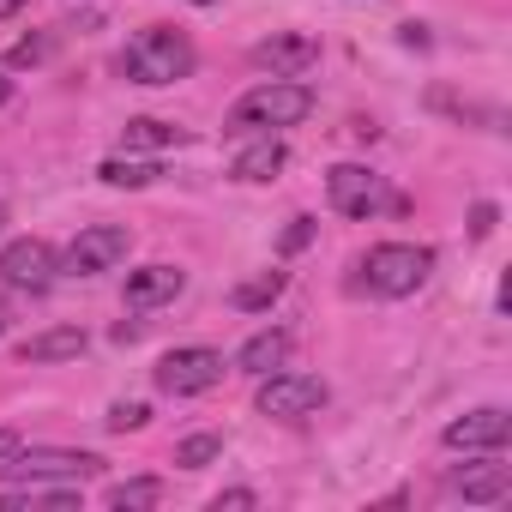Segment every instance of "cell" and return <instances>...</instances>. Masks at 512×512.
I'll return each mask as SVG.
<instances>
[{
	"mask_svg": "<svg viewBox=\"0 0 512 512\" xmlns=\"http://www.w3.org/2000/svg\"><path fill=\"white\" fill-rule=\"evenodd\" d=\"M284 157H290V151H284V139H278V133H253V145H247V151H235L229 175H235V181H272V175L284 169Z\"/></svg>",
	"mask_w": 512,
	"mask_h": 512,
	"instance_id": "15",
	"label": "cell"
},
{
	"mask_svg": "<svg viewBox=\"0 0 512 512\" xmlns=\"http://www.w3.org/2000/svg\"><path fill=\"white\" fill-rule=\"evenodd\" d=\"M157 175H163V169H157L151 157H109V163L97 169V181H103V187H151Z\"/></svg>",
	"mask_w": 512,
	"mask_h": 512,
	"instance_id": "18",
	"label": "cell"
},
{
	"mask_svg": "<svg viewBox=\"0 0 512 512\" xmlns=\"http://www.w3.org/2000/svg\"><path fill=\"white\" fill-rule=\"evenodd\" d=\"M308 115H314V91L302 79H266V85H253L247 97H235L229 133H278V127H296Z\"/></svg>",
	"mask_w": 512,
	"mask_h": 512,
	"instance_id": "2",
	"label": "cell"
},
{
	"mask_svg": "<svg viewBox=\"0 0 512 512\" xmlns=\"http://www.w3.org/2000/svg\"><path fill=\"white\" fill-rule=\"evenodd\" d=\"M223 458V434H187L181 446H175V464L181 470H205V464H217Z\"/></svg>",
	"mask_w": 512,
	"mask_h": 512,
	"instance_id": "21",
	"label": "cell"
},
{
	"mask_svg": "<svg viewBox=\"0 0 512 512\" xmlns=\"http://www.w3.org/2000/svg\"><path fill=\"white\" fill-rule=\"evenodd\" d=\"M217 380H223V356L205 350V344L169 350V356L157 362V392H169V398H199V392H211Z\"/></svg>",
	"mask_w": 512,
	"mask_h": 512,
	"instance_id": "7",
	"label": "cell"
},
{
	"mask_svg": "<svg viewBox=\"0 0 512 512\" xmlns=\"http://www.w3.org/2000/svg\"><path fill=\"white\" fill-rule=\"evenodd\" d=\"M79 506V482L73 488H43V482H13L0 494V512H73Z\"/></svg>",
	"mask_w": 512,
	"mask_h": 512,
	"instance_id": "14",
	"label": "cell"
},
{
	"mask_svg": "<svg viewBox=\"0 0 512 512\" xmlns=\"http://www.w3.org/2000/svg\"><path fill=\"white\" fill-rule=\"evenodd\" d=\"M452 452H500L506 440H512V416L500 410V404H482V410H470V416H458V422H446V434H440Z\"/></svg>",
	"mask_w": 512,
	"mask_h": 512,
	"instance_id": "10",
	"label": "cell"
},
{
	"mask_svg": "<svg viewBox=\"0 0 512 512\" xmlns=\"http://www.w3.org/2000/svg\"><path fill=\"white\" fill-rule=\"evenodd\" d=\"M31 0H0V19H13V13H25Z\"/></svg>",
	"mask_w": 512,
	"mask_h": 512,
	"instance_id": "29",
	"label": "cell"
},
{
	"mask_svg": "<svg viewBox=\"0 0 512 512\" xmlns=\"http://www.w3.org/2000/svg\"><path fill=\"white\" fill-rule=\"evenodd\" d=\"M326 193H332V211H344V217H374V211L392 205L386 181H380L374 169H362V163H338V169L326 175Z\"/></svg>",
	"mask_w": 512,
	"mask_h": 512,
	"instance_id": "9",
	"label": "cell"
},
{
	"mask_svg": "<svg viewBox=\"0 0 512 512\" xmlns=\"http://www.w3.org/2000/svg\"><path fill=\"white\" fill-rule=\"evenodd\" d=\"M7 97H13V79H7V73H0V103H7Z\"/></svg>",
	"mask_w": 512,
	"mask_h": 512,
	"instance_id": "30",
	"label": "cell"
},
{
	"mask_svg": "<svg viewBox=\"0 0 512 512\" xmlns=\"http://www.w3.org/2000/svg\"><path fill=\"white\" fill-rule=\"evenodd\" d=\"M127 253H133V229H121V223H91V229L73 235V247H67L61 266H67L73 278H97V272H115Z\"/></svg>",
	"mask_w": 512,
	"mask_h": 512,
	"instance_id": "5",
	"label": "cell"
},
{
	"mask_svg": "<svg viewBox=\"0 0 512 512\" xmlns=\"http://www.w3.org/2000/svg\"><path fill=\"white\" fill-rule=\"evenodd\" d=\"M284 356H290V332H253L247 344H241V356H235V368L241 374H272V368H284Z\"/></svg>",
	"mask_w": 512,
	"mask_h": 512,
	"instance_id": "17",
	"label": "cell"
},
{
	"mask_svg": "<svg viewBox=\"0 0 512 512\" xmlns=\"http://www.w3.org/2000/svg\"><path fill=\"white\" fill-rule=\"evenodd\" d=\"M193 7H211V0H193Z\"/></svg>",
	"mask_w": 512,
	"mask_h": 512,
	"instance_id": "33",
	"label": "cell"
},
{
	"mask_svg": "<svg viewBox=\"0 0 512 512\" xmlns=\"http://www.w3.org/2000/svg\"><path fill=\"white\" fill-rule=\"evenodd\" d=\"M446 494H452V500H470V506H500V500L512 494V470L488 452L482 464H458V470L446 476Z\"/></svg>",
	"mask_w": 512,
	"mask_h": 512,
	"instance_id": "12",
	"label": "cell"
},
{
	"mask_svg": "<svg viewBox=\"0 0 512 512\" xmlns=\"http://www.w3.org/2000/svg\"><path fill=\"white\" fill-rule=\"evenodd\" d=\"M193 43H187V31H175V25H145V31H133L127 37V55H121V73L133 79V85H181L187 73H193Z\"/></svg>",
	"mask_w": 512,
	"mask_h": 512,
	"instance_id": "1",
	"label": "cell"
},
{
	"mask_svg": "<svg viewBox=\"0 0 512 512\" xmlns=\"http://www.w3.org/2000/svg\"><path fill=\"white\" fill-rule=\"evenodd\" d=\"M121 145H127V151H163V145H181V133H175L169 121H151V115H139V121H127Z\"/></svg>",
	"mask_w": 512,
	"mask_h": 512,
	"instance_id": "19",
	"label": "cell"
},
{
	"mask_svg": "<svg viewBox=\"0 0 512 512\" xmlns=\"http://www.w3.org/2000/svg\"><path fill=\"white\" fill-rule=\"evenodd\" d=\"M488 229H494V205H476V223H470V235H476V241H482V235H488Z\"/></svg>",
	"mask_w": 512,
	"mask_h": 512,
	"instance_id": "26",
	"label": "cell"
},
{
	"mask_svg": "<svg viewBox=\"0 0 512 512\" xmlns=\"http://www.w3.org/2000/svg\"><path fill=\"white\" fill-rule=\"evenodd\" d=\"M356 272H362V278H356L362 290L398 302V296H416V290L428 284V272H434V247H416V241H380V247H368V260H362Z\"/></svg>",
	"mask_w": 512,
	"mask_h": 512,
	"instance_id": "3",
	"label": "cell"
},
{
	"mask_svg": "<svg viewBox=\"0 0 512 512\" xmlns=\"http://www.w3.org/2000/svg\"><path fill=\"white\" fill-rule=\"evenodd\" d=\"M55 272H61V260H55V247L43 241V235H25V241H7L0 247V284H13V290H49L55 284Z\"/></svg>",
	"mask_w": 512,
	"mask_h": 512,
	"instance_id": "8",
	"label": "cell"
},
{
	"mask_svg": "<svg viewBox=\"0 0 512 512\" xmlns=\"http://www.w3.org/2000/svg\"><path fill=\"white\" fill-rule=\"evenodd\" d=\"M211 506H217V512H223V506H253V494H247V488H229V494H217Z\"/></svg>",
	"mask_w": 512,
	"mask_h": 512,
	"instance_id": "27",
	"label": "cell"
},
{
	"mask_svg": "<svg viewBox=\"0 0 512 512\" xmlns=\"http://www.w3.org/2000/svg\"><path fill=\"white\" fill-rule=\"evenodd\" d=\"M49 49H55V37H31V43H19V49H13L7 61H13V67H37V61H43Z\"/></svg>",
	"mask_w": 512,
	"mask_h": 512,
	"instance_id": "24",
	"label": "cell"
},
{
	"mask_svg": "<svg viewBox=\"0 0 512 512\" xmlns=\"http://www.w3.org/2000/svg\"><path fill=\"white\" fill-rule=\"evenodd\" d=\"M97 470H103L97 452H67V446H19L7 464H0L7 482H85Z\"/></svg>",
	"mask_w": 512,
	"mask_h": 512,
	"instance_id": "4",
	"label": "cell"
},
{
	"mask_svg": "<svg viewBox=\"0 0 512 512\" xmlns=\"http://www.w3.org/2000/svg\"><path fill=\"white\" fill-rule=\"evenodd\" d=\"M85 332L79 326H49V332H37V338H25L19 344V356L25 362H73V356H85Z\"/></svg>",
	"mask_w": 512,
	"mask_h": 512,
	"instance_id": "16",
	"label": "cell"
},
{
	"mask_svg": "<svg viewBox=\"0 0 512 512\" xmlns=\"http://www.w3.org/2000/svg\"><path fill=\"white\" fill-rule=\"evenodd\" d=\"M187 290V272L181 266H139V272H127V314H151V308H163V302H175Z\"/></svg>",
	"mask_w": 512,
	"mask_h": 512,
	"instance_id": "13",
	"label": "cell"
},
{
	"mask_svg": "<svg viewBox=\"0 0 512 512\" xmlns=\"http://www.w3.org/2000/svg\"><path fill=\"white\" fill-rule=\"evenodd\" d=\"M253 67L272 73V79H302V73L320 67V43L302 37V31H278V37H266L260 49H253Z\"/></svg>",
	"mask_w": 512,
	"mask_h": 512,
	"instance_id": "11",
	"label": "cell"
},
{
	"mask_svg": "<svg viewBox=\"0 0 512 512\" xmlns=\"http://www.w3.org/2000/svg\"><path fill=\"white\" fill-rule=\"evenodd\" d=\"M278 296H284V272H260L253 284L235 290V308H241V314H260V308H272Z\"/></svg>",
	"mask_w": 512,
	"mask_h": 512,
	"instance_id": "20",
	"label": "cell"
},
{
	"mask_svg": "<svg viewBox=\"0 0 512 512\" xmlns=\"http://www.w3.org/2000/svg\"><path fill=\"white\" fill-rule=\"evenodd\" d=\"M308 235H314V217H296V223H290V235H284V253L308 247Z\"/></svg>",
	"mask_w": 512,
	"mask_h": 512,
	"instance_id": "25",
	"label": "cell"
},
{
	"mask_svg": "<svg viewBox=\"0 0 512 512\" xmlns=\"http://www.w3.org/2000/svg\"><path fill=\"white\" fill-rule=\"evenodd\" d=\"M0 332H7V302H0Z\"/></svg>",
	"mask_w": 512,
	"mask_h": 512,
	"instance_id": "31",
	"label": "cell"
},
{
	"mask_svg": "<svg viewBox=\"0 0 512 512\" xmlns=\"http://www.w3.org/2000/svg\"><path fill=\"white\" fill-rule=\"evenodd\" d=\"M0 229H7V205H0Z\"/></svg>",
	"mask_w": 512,
	"mask_h": 512,
	"instance_id": "32",
	"label": "cell"
},
{
	"mask_svg": "<svg viewBox=\"0 0 512 512\" xmlns=\"http://www.w3.org/2000/svg\"><path fill=\"white\" fill-rule=\"evenodd\" d=\"M19 446H25V440H19V428H0V464H7Z\"/></svg>",
	"mask_w": 512,
	"mask_h": 512,
	"instance_id": "28",
	"label": "cell"
},
{
	"mask_svg": "<svg viewBox=\"0 0 512 512\" xmlns=\"http://www.w3.org/2000/svg\"><path fill=\"white\" fill-rule=\"evenodd\" d=\"M260 416H278V422H296V416H314L326 404V380L320 374H260Z\"/></svg>",
	"mask_w": 512,
	"mask_h": 512,
	"instance_id": "6",
	"label": "cell"
},
{
	"mask_svg": "<svg viewBox=\"0 0 512 512\" xmlns=\"http://www.w3.org/2000/svg\"><path fill=\"white\" fill-rule=\"evenodd\" d=\"M103 422H109L115 434H133V428H145V422H151V410H145L139 398H127V404H115V410H109Z\"/></svg>",
	"mask_w": 512,
	"mask_h": 512,
	"instance_id": "23",
	"label": "cell"
},
{
	"mask_svg": "<svg viewBox=\"0 0 512 512\" xmlns=\"http://www.w3.org/2000/svg\"><path fill=\"white\" fill-rule=\"evenodd\" d=\"M163 500V482L157 476H139V482H115L109 488V506L115 512H127V506H157Z\"/></svg>",
	"mask_w": 512,
	"mask_h": 512,
	"instance_id": "22",
	"label": "cell"
}]
</instances>
